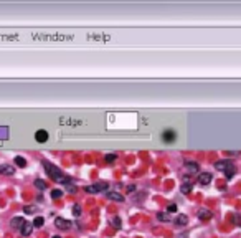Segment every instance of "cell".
Returning <instances> with one entry per match:
<instances>
[{"mask_svg":"<svg viewBox=\"0 0 241 238\" xmlns=\"http://www.w3.org/2000/svg\"><path fill=\"white\" fill-rule=\"evenodd\" d=\"M65 189H66V190H68V192H70V193H74V192H76V190H78V187H76V185H74L73 182L66 184V185H65Z\"/></svg>","mask_w":241,"mask_h":238,"instance_id":"24","label":"cell"},{"mask_svg":"<svg viewBox=\"0 0 241 238\" xmlns=\"http://www.w3.org/2000/svg\"><path fill=\"white\" fill-rule=\"evenodd\" d=\"M15 164L18 165V167H25V165H27L25 159H23L22 155H17V157H15Z\"/></svg>","mask_w":241,"mask_h":238,"instance_id":"22","label":"cell"},{"mask_svg":"<svg viewBox=\"0 0 241 238\" xmlns=\"http://www.w3.org/2000/svg\"><path fill=\"white\" fill-rule=\"evenodd\" d=\"M185 167L190 174H198L200 172V165L197 162H192V160H185Z\"/></svg>","mask_w":241,"mask_h":238,"instance_id":"6","label":"cell"},{"mask_svg":"<svg viewBox=\"0 0 241 238\" xmlns=\"http://www.w3.org/2000/svg\"><path fill=\"white\" fill-rule=\"evenodd\" d=\"M55 225H56V228H60V230H70V228H71V222L66 220V218H63V217H58L55 220Z\"/></svg>","mask_w":241,"mask_h":238,"instance_id":"4","label":"cell"},{"mask_svg":"<svg viewBox=\"0 0 241 238\" xmlns=\"http://www.w3.org/2000/svg\"><path fill=\"white\" fill-rule=\"evenodd\" d=\"M136 190V185H127V192L131 193V192H134Z\"/></svg>","mask_w":241,"mask_h":238,"instance_id":"33","label":"cell"},{"mask_svg":"<svg viewBox=\"0 0 241 238\" xmlns=\"http://www.w3.org/2000/svg\"><path fill=\"white\" fill-rule=\"evenodd\" d=\"M23 212L28 213V215H32V213L36 212V207L35 205H25V207H23Z\"/></svg>","mask_w":241,"mask_h":238,"instance_id":"21","label":"cell"},{"mask_svg":"<svg viewBox=\"0 0 241 238\" xmlns=\"http://www.w3.org/2000/svg\"><path fill=\"white\" fill-rule=\"evenodd\" d=\"M33 184H35V187L40 189V190H45L46 189V182H45V180H41V179H36Z\"/></svg>","mask_w":241,"mask_h":238,"instance_id":"20","label":"cell"},{"mask_svg":"<svg viewBox=\"0 0 241 238\" xmlns=\"http://www.w3.org/2000/svg\"><path fill=\"white\" fill-rule=\"evenodd\" d=\"M108 198H111L114 202H124V197L117 192H108Z\"/></svg>","mask_w":241,"mask_h":238,"instance_id":"15","label":"cell"},{"mask_svg":"<svg viewBox=\"0 0 241 238\" xmlns=\"http://www.w3.org/2000/svg\"><path fill=\"white\" fill-rule=\"evenodd\" d=\"M8 131H10V129H8L7 126H0V139H2V141L8 139Z\"/></svg>","mask_w":241,"mask_h":238,"instance_id":"18","label":"cell"},{"mask_svg":"<svg viewBox=\"0 0 241 238\" xmlns=\"http://www.w3.org/2000/svg\"><path fill=\"white\" fill-rule=\"evenodd\" d=\"M104 159L108 160V162H114V160L117 159V155H116V154H108V155L104 157Z\"/></svg>","mask_w":241,"mask_h":238,"instance_id":"30","label":"cell"},{"mask_svg":"<svg viewBox=\"0 0 241 238\" xmlns=\"http://www.w3.org/2000/svg\"><path fill=\"white\" fill-rule=\"evenodd\" d=\"M23 218L22 217H13L12 218V222H10V225L13 227V228H22V225H23Z\"/></svg>","mask_w":241,"mask_h":238,"instance_id":"16","label":"cell"},{"mask_svg":"<svg viewBox=\"0 0 241 238\" xmlns=\"http://www.w3.org/2000/svg\"><path fill=\"white\" fill-rule=\"evenodd\" d=\"M61 197H63V192H61V190H58V189L51 190V198H61Z\"/></svg>","mask_w":241,"mask_h":238,"instance_id":"25","label":"cell"},{"mask_svg":"<svg viewBox=\"0 0 241 238\" xmlns=\"http://www.w3.org/2000/svg\"><path fill=\"white\" fill-rule=\"evenodd\" d=\"M43 165H45V169H46V172L51 175V179H55V180H58V182H61L66 175H65V172H61L60 169L56 167V165H53V164H50V162H43Z\"/></svg>","mask_w":241,"mask_h":238,"instance_id":"1","label":"cell"},{"mask_svg":"<svg viewBox=\"0 0 241 238\" xmlns=\"http://www.w3.org/2000/svg\"><path fill=\"white\" fill-rule=\"evenodd\" d=\"M35 139H36L38 142H46V141H48V132H46L45 129H38V131L35 132Z\"/></svg>","mask_w":241,"mask_h":238,"instance_id":"11","label":"cell"},{"mask_svg":"<svg viewBox=\"0 0 241 238\" xmlns=\"http://www.w3.org/2000/svg\"><path fill=\"white\" fill-rule=\"evenodd\" d=\"M88 38L89 40H98V41H109L111 40L109 35H96V33H89Z\"/></svg>","mask_w":241,"mask_h":238,"instance_id":"13","label":"cell"},{"mask_svg":"<svg viewBox=\"0 0 241 238\" xmlns=\"http://www.w3.org/2000/svg\"><path fill=\"white\" fill-rule=\"evenodd\" d=\"M211 174L210 172H200L198 174V184L200 185H208L210 182H211Z\"/></svg>","mask_w":241,"mask_h":238,"instance_id":"5","label":"cell"},{"mask_svg":"<svg viewBox=\"0 0 241 238\" xmlns=\"http://www.w3.org/2000/svg\"><path fill=\"white\" fill-rule=\"evenodd\" d=\"M17 35H0V40H17Z\"/></svg>","mask_w":241,"mask_h":238,"instance_id":"28","label":"cell"},{"mask_svg":"<svg viewBox=\"0 0 241 238\" xmlns=\"http://www.w3.org/2000/svg\"><path fill=\"white\" fill-rule=\"evenodd\" d=\"M109 184L108 182H96L94 185H88V187H84V190L88 193H98V192H104V190H108Z\"/></svg>","mask_w":241,"mask_h":238,"instance_id":"3","label":"cell"},{"mask_svg":"<svg viewBox=\"0 0 241 238\" xmlns=\"http://www.w3.org/2000/svg\"><path fill=\"white\" fill-rule=\"evenodd\" d=\"M112 225L117 227V228L120 227V218H119V217H114V218H112Z\"/></svg>","mask_w":241,"mask_h":238,"instance_id":"32","label":"cell"},{"mask_svg":"<svg viewBox=\"0 0 241 238\" xmlns=\"http://www.w3.org/2000/svg\"><path fill=\"white\" fill-rule=\"evenodd\" d=\"M157 218L162 220V222H170V215H168V213H159Z\"/></svg>","mask_w":241,"mask_h":238,"instance_id":"27","label":"cell"},{"mask_svg":"<svg viewBox=\"0 0 241 238\" xmlns=\"http://www.w3.org/2000/svg\"><path fill=\"white\" fill-rule=\"evenodd\" d=\"M73 215L74 217H79L81 215V207L79 205H73Z\"/></svg>","mask_w":241,"mask_h":238,"instance_id":"29","label":"cell"},{"mask_svg":"<svg viewBox=\"0 0 241 238\" xmlns=\"http://www.w3.org/2000/svg\"><path fill=\"white\" fill-rule=\"evenodd\" d=\"M32 232H33V223H28V222H25V223L22 225V228H20L22 236H30Z\"/></svg>","mask_w":241,"mask_h":238,"instance_id":"7","label":"cell"},{"mask_svg":"<svg viewBox=\"0 0 241 238\" xmlns=\"http://www.w3.org/2000/svg\"><path fill=\"white\" fill-rule=\"evenodd\" d=\"M231 164H233V162H231V160H228V159H226V160H218V162H215V169H216V170H221V172H225V170L228 169Z\"/></svg>","mask_w":241,"mask_h":238,"instance_id":"9","label":"cell"},{"mask_svg":"<svg viewBox=\"0 0 241 238\" xmlns=\"http://www.w3.org/2000/svg\"><path fill=\"white\" fill-rule=\"evenodd\" d=\"M53 238H61V236H58V235H55V236H53Z\"/></svg>","mask_w":241,"mask_h":238,"instance_id":"34","label":"cell"},{"mask_svg":"<svg viewBox=\"0 0 241 238\" xmlns=\"http://www.w3.org/2000/svg\"><path fill=\"white\" fill-rule=\"evenodd\" d=\"M192 189H193V185H192V184H185V182H184V184L180 185V192H182V193H185V195H187V193H190V192H192Z\"/></svg>","mask_w":241,"mask_h":238,"instance_id":"19","label":"cell"},{"mask_svg":"<svg viewBox=\"0 0 241 238\" xmlns=\"http://www.w3.org/2000/svg\"><path fill=\"white\" fill-rule=\"evenodd\" d=\"M0 174L2 175H13L15 174V169H13L12 165H8V164H2L0 165Z\"/></svg>","mask_w":241,"mask_h":238,"instance_id":"10","label":"cell"},{"mask_svg":"<svg viewBox=\"0 0 241 238\" xmlns=\"http://www.w3.org/2000/svg\"><path fill=\"white\" fill-rule=\"evenodd\" d=\"M33 38H45V40H56V41H61V40H73V35H41V33H32Z\"/></svg>","mask_w":241,"mask_h":238,"instance_id":"2","label":"cell"},{"mask_svg":"<svg viewBox=\"0 0 241 238\" xmlns=\"http://www.w3.org/2000/svg\"><path fill=\"white\" fill-rule=\"evenodd\" d=\"M197 215H198V218L200 220H203V222H206V220H210L211 217H213V213H211L208 208H200L198 210V213H197Z\"/></svg>","mask_w":241,"mask_h":238,"instance_id":"8","label":"cell"},{"mask_svg":"<svg viewBox=\"0 0 241 238\" xmlns=\"http://www.w3.org/2000/svg\"><path fill=\"white\" fill-rule=\"evenodd\" d=\"M175 223H177V225H180V227H184V225H187V223H188V217L184 215V213H180V215H177Z\"/></svg>","mask_w":241,"mask_h":238,"instance_id":"14","label":"cell"},{"mask_svg":"<svg viewBox=\"0 0 241 238\" xmlns=\"http://www.w3.org/2000/svg\"><path fill=\"white\" fill-rule=\"evenodd\" d=\"M235 174H236V167H235V164H231L230 167L225 170V177H226V179H233Z\"/></svg>","mask_w":241,"mask_h":238,"instance_id":"17","label":"cell"},{"mask_svg":"<svg viewBox=\"0 0 241 238\" xmlns=\"http://www.w3.org/2000/svg\"><path fill=\"white\" fill-rule=\"evenodd\" d=\"M177 212V203H168L167 205V213L170 215V213H175Z\"/></svg>","mask_w":241,"mask_h":238,"instance_id":"26","label":"cell"},{"mask_svg":"<svg viewBox=\"0 0 241 238\" xmlns=\"http://www.w3.org/2000/svg\"><path fill=\"white\" fill-rule=\"evenodd\" d=\"M162 139L165 142H172L173 139H175V132H173L172 129H165V131H163V134H162Z\"/></svg>","mask_w":241,"mask_h":238,"instance_id":"12","label":"cell"},{"mask_svg":"<svg viewBox=\"0 0 241 238\" xmlns=\"http://www.w3.org/2000/svg\"><path fill=\"white\" fill-rule=\"evenodd\" d=\"M43 223H45V218H43V217H36L35 222H33V227L40 228V227H43Z\"/></svg>","mask_w":241,"mask_h":238,"instance_id":"23","label":"cell"},{"mask_svg":"<svg viewBox=\"0 0 241 238\" xmlns=\"http://www.w3.org/2000/svg\"><path fill=\"white\" fill-rule=\"evenodd\" d=\"M233 220H235V223H236L238 227H241V215H239V213H235Z\"/></svg>","mask_w":241,"mask_h":238,"instance_id":"31","label":"cell"}]
</instances>
